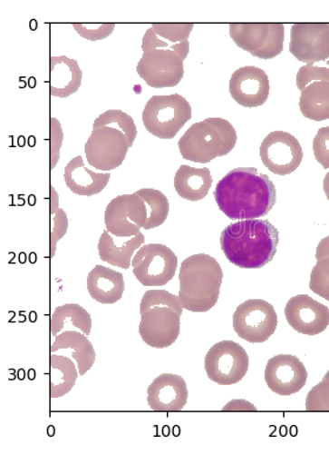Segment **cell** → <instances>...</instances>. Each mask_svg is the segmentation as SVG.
I'll use <instances>...</instances> for the list:
<instances>
[{
	"instance_id": "1",
	"label": "cell",
	"mask_w": 329,
	"mask_h": 465,
	"mask_svg": "<svg viewBox=\"0 0 329 465\" xmlns=\"http://www.w3.org/2000/svg\"><path fill=\"white\" fill-rule=\"evenodd\" d=\"M213 194L218 208L232 221L259 220L276 203V185L256 168L229 171L218 182Z\"/></svg>"
},
{
	"instance_id": "2",
	"label": "cell",
	"mask_w": 329,
	"mask_h": 465,
	"mask_svg": "<svg viewBox=\"0 0 329 465\" xmlns=\"http://www.w3.org/2000/svg\"><path fill=\"white\" fill-rule=\"evenodd\" d=\"M279 232L267 220L237 221L224 229L221 250L240 269H261L275 258Z\"/></svg>"
},
{
	"instance_id": "3",
	"label": "cell",
	"mask_w": 329,
	"mask_h": 465,
	"mask_svg": "<svg viewBox=\"0 0 329 465\" xmlns=\"http://www.w3.org/2000/svg\"><path fill=\"white\" fill-rule=\"evenodd\" d=\"M224 272L208 253L192 254L182 262L179 272V300L184 310L208 312L219 301Z\"/></svg>"
},
{
	"instance_id": "4",
	"label": "cell",
	"mask_w": 329,
	"mask_h": 465,
	"mask_svg": "<svg viewBox=\"0 0 329 465\" xmlns=\"http://www.w3.org/2000/svg\"><path fill=\"white\" fill-rule=\"evenodd\" d=\"M237 130L224 118H208L193 124L178 142L181 157L193 163H208L224 157L236 148Z\"/></svg>"
},
{
	"instance_id": "5",
	"label": "cell",
	"mask_w": 329,
	"mask_h": 465,
	"mask_svg": "<svg viewBox=\"0 0 329 465\" xmlns=\"http://www.w3.org/2000/svg\"><path fill=\"white\" fill-rule=\"evenodd\" d=\"M145 129L160 139H173L192 119V106L179 94L153 95L141 114Z\"/></svg>"
},
{
	"instance_id": "6",
	"label": "cell",
	"mask_w": 329,
	"mask_h": 465,
	"mask_svg": "<svg viewBox=\"0 0 329 465\" xmlns=\"http://www.w3.org/2000/svg\"><path fill=\"white\" fill-rule=\"evenodd\" d=\"M229 35L237 47L253 57L273 59L284 51V24H229Z\"/></svg>"
},
{
	"instance_id": "7",
	"label": "cell",
	"mask_w": 329,
	"mask_h": 465,
	"mask_svg": "<svg viewBox=\"0 0 329 465\" xmlns=\"http://www.w3.org/2000/svg\"><path fill=\"white\" fill-rule=\"evenodd\" d=\"M247 351L234 341L214 344L205 356V371L209 380L219 385L237 384L247 375Z\"/></svg>"
},
{
	"instance_id": "8",
	"label": "cell",
	"mask_w": 329,
	"mask_h": 465,
	"mask_svg": "<svg viewBox=\"0 0 329 465\" xmlns=\"http://www.w3.org/2000/svg\"><path fill=\"white\" fill-rule=\"evenodd\" d=\"M276 328V309L264 300L245 301L233 313L234 331L248 343H264L275 335Z\"/></svg>"
},
{
	"instance_id": "9",
	"label": "cell",
	"mask_w": 329,
	"mask_h": 465,
	"mask_svg": "<svg viewBox=\"0 0 329 465\" xmlns=\"http://www.w3.org/2000/svg\"><path fill=\"white\" fill-rule=\"evenodd\" d=\"M178 257L164 244H144L132 260L133 275L144 286H164L176 276Z\"/></svg>"
},
{
	"instance_id": "10",
	"label": "cell",
	"mask_w": 329,
	"mask_h": 465,
	"mask_svg": "<svg viewBox=\"0 0 329 465\" xmlns=\"http://www.w3.org/2000/svg\"><path fill=\"white\" fill-rule=\"evenodd\" d=\"M131 148L129 139L121 131L99 126L85 143V156L92 168L110 173L124 163Z\"/></svg>"
},
{
	"instance_id": "11",
	"label": "cell",
	"mask_w": 329,
	"mask_h": 465,
	"mask_svg": "<svg viewBox=\"0 0 329 465\" xmlns=\"http://www.w3.org/2000/svg\"><path fill=\"white\" fill-rule=\"evenodd\" d=\"M184 55L170 50H150L137 65L139 77L154 89L174 87L184 78Z\"/></svg>"
},
{
	"instance_id": "12",
	"label": "cell",
	"mask_w": 329,
	"mask_h": 465,
	"mask_svg": "<svg viewBox=\"0 0 329 465\" xmlns=\"http://www.w3.org/2000/svg\"><path fill=\"white\" fill-rule=\"evenodd\" d=\"M148 222V208L140 197L121 194L113 198L105 210L107 232L114 237L130 238L141 233Z\"/></svg>"
},
{
	"instance_id": "13",
	"label": "cell",
	"mask_w": 329,
	"mask_h": 465,
	"mask_svg": "<svg viewBox=\"0 0 329 465\" xmlns=\"http://www.w3.org/2000/svg\"><path fill=\"white\" fill-rule=\"evenodd\" d=\"M263 164L277 176H288L299 168L304 151L297 139L286 131H273L260 145Z\"/></svg>"
},
{
	"instance_id": "14",
	"label": "cell",
	"mask_w": 329,
	"mask_h": 465,
	"mask_svg": "<svg viewBox=\"0 0 329 465\" xmlns=\"http://www.w3.org/2000/svg\"><path fill=\"white\" fill-rule=\"evenodd\" d=\"M139 335L154 349L169 348L180 335V315L170 307H153L140 313Z\"/></svg>"
},
{
	"instance_id": "15",
	"label": "cell",
	"mask_w": 329,
	"mask_h": 465,
	"mask_svg": "<svg viewBox=\"0 0 329 465\" xmlns=\"http://www.w3.org/2000/svg\"><path fill=\"white\" fill-rule=\"evenodd\" d=\"M289 53L301 63L327 62L329 24H293Z\"/></svg>"
},
{
	"instance_id": "16",
	"label": "cell",
	"mask_w": 329,
	"mask_h": 465,
	"mask_svg": "<svg viewBox=\"0 0 329 465\" xmlns=\"http://www.w3.org/2000/svg\"><path fill=\"white\" fill-rule=\"evenodd\" d=\"M307 380V369L296 356L277 355L266 365V384L276 395H295L306 385Z\"/></svg>"
},
{
	"instance_id": "17",
	"label": "cell",
	"mask_w": 329,
	"mask_h": 465,
	"mask_svg": "<svg viewBox=\"0 0 329 465\" xmlns=\"http://www.w3.org/2000/svg\"><path fill=\"white\" fill-rule=\"evenodd\" d=\"M289 327L301 335L316 336L329 325V309L308 295L292 297L285 307Z\"/></svg>"
},
{
	"instance_id": "18",
	"label": "cell",
	"mask_w": 329,
	"mask_h": 465,
	"mask_svg": "<svg viewBox=\"0 0 329 465\" xmlns=\"http://www.w3.org/2000/svg\"><path fill=\"white\" fill-rule=\"evenodd\" d=\"M269 91L268 75L260 67H240L229 79V94L233 101L248 109L263 106L267 102Z\"/></svg>"
},
{
	"instance_id": "19",
	"label": "cell",
	"mask_w": 329,
	"mask_h": 465,
	"mask_svg": "<svg viewBox=\"0 0 329 465\" xmlns=\"http://www.w3.org/2000/svg\"><path fill=\"white\" fill-rule=\"evenodd\" d=\"M188 401V384L174 373H162L148 388V403L154 411H181Z\"/></svg>"
},
{
	"instance_id": "20",
	"label": "cell",
	"mask_w": 329,
	"mask_h": 465,
	"mask_svg": "<svg viewBox=\"0 0 329 465\" xmlns=\"http://www.w3.org/2000/svg\"><path fill=\"white\" fill-rule=\"evenodd\" d=\"M194 24H152L142 38V53L150 50H170L189 57V35Z\"/></svg>"
},
{
	"instance_id": "21",
	"label": "cell",
	"mask_w": 329,
	"mask_h": 465,
	"mask_svg": "<svg viewBox=\"0 0 329 465\" xmlns=\"http://www.w3.org/2000/svg\"><path fill=\"white\" fill-rule=\"evenodd\" d=\"M64 180L71 193L78 196L92 197L106 188L111 173H94L87 169L84 159L77 156L65 166Z\"/></svg>"
},
{
	"instance_id": "22",
	"label": "cell",
	"mask_w": 329,
	"mask_h": 465,
	"mask_svg": "<svg viewBox=\"0 0 329 465\" xmlns=\"http://www.w3.org/2000/svg\"><path fill=\"white\" fill-rule=\"evenodd\" d=\"M87 292L98 303H117L125 292L124 276L104 265H96L87 276Z\"/></svg>"
},
{
	"instance_id": "23",
	"label": "cell",
	"mask_w": 329,
	"mask_h": 465,
	"mask_svg": "<svg viewBox=\"0 0 329 465\" xmlns=\"http://www.w3.org/2000/svg\"><path fill=\"white\" fill-rule=\"evenodd\" d=\"M82 81V71L75 59L58 55L50 59V94L53 97L67 98L78 93Z\"/></svg>"
},
{
	"instance_id": "24",
	"label": "cell",
	"mask_w": 329,
	"mask_h": 465,
	"mask_svg": "<svg viewBox=\"0 0 329 465\" xmlns=\"http://www.w3.org/2000/svg\"><path fill=\"white\" fill-rule=\"evenodd\" d=\"M59 350H66L70 353L71 359L77 364L81 376H85L96 361V351L92 343L84 333L75 330H66L55 337L51 345V353H55Z\"/></svg>"
},
{
	"instance_id": "25",
	"label": "cell",
	"mask_w": 329,
	"mask_h": 465,
	"mask_svg": "<svg viewBox=\"0 0 329 465\" xmlns=\"http://www.w3.org/2000/svg\"><path fill=\"white\" fill-rule=\"evenodd\" d=\"M117 238V237H116ZM107 230L99 238L98 252L102 262L113 266L128 270L132 265L134 254L145 243V236L142 233L128 238L126 242H119Z\"/></svg>"
},
{
	"instance_id": "26",
	"label": "cell",
	"mask_w": 329,
	"mask_h": 465,
	"mask_svg": "<svg viewBox=\"0 0 329 465\" xmlns=\"http://www.w3.org/2000/svg\"><path fill=\"white\" fill-rule=\"evenodd\" d=\"M212 184L211 171L208 168L198 169L189 165H181L174 176V189L178 196L189 202L204 200Z\"/></svg>"
},
{
	"instance_id": "27",
	"label": "cell",
	"mask_w": 329,
	"mask_h": 465,
	"mask_svg": "<svg viewBox=\"0 0 329 465\" xmlns=\"http://www.w3.org/2000/svg\"><path fill=\"white\" fill-rule=\"evenodd\" d=\"M79 375L78 367L69 357L51 353L50 357V396L61 399L73 391Z\"/></svg>"
},
{
	"instance_id": "28",
	"label": "cell",
	"mask_w": 329,
	"mask_h": 465,
	"mask_svg": "<svg viewBox=\"0 0 329 465\" xmlns=\"http://www.w3.org/2000/svg\"><path fill=\"white\" fill-rule=\"evenodd\" d=\"M299 107L303 116L311 121L329 119V83L315 82L301 91Z\"/></svg>"
},
{
	"instance_id": "29",
	"label": "cell",
	"mask_w": 329,
	"mask_h": 465,
	"mask_svg": "<svg viewBox=\"0 0 329 465\" xmlns=\"http://www.w3.org/2000/svg\"><path fill=\"white\" fill-rule=\"evenodd\" d=\"M69 324L87 337L92 331V317L79 304H64L54 310L51 315V335L57 337L67 329Z\"/></svg>"
},
{
	"instance_id": "30",
	"label": "cell",
	"mask_w": 329,
	"mask_h": 465,
	"mask_svg": "<svg viewBox=\"0 0 329 465\" xmlns=\"http://www.w3.org/2000/svg\"><path fill=\"white\" fill-rule=\"evenodd\" d=\"M145 202L148 208V222L145 230L160 228L168 220L169 214V202L168 197L156 189H141L134 193Z\"/></svg>"
},
{
	"instance_id": "31",
	"label": "cell",
	"mask_w": 329,
	"mask_h": 465,
	"mask_svg": "<svg viewBox=\"0 0 329 465\" xmlns=\"http://www.w3.org/2000/svg\"><path fill=\"white\" fill-rule=\"evenodd\" d=\"M99 126H110L121 131L129 139L131 146H133L137 139L138 130L134 119L121 110H109L102 114L93 123V129Z\"/></svg>"
},
{
	"instance_id": "32",
	"label": "cell",
	"mask_w": 329,
	"mask_h": 465,
	"mask_svg": "<svg viewBox=\"0 0 329 465\" xmlns=\"http://www.w3.org/2000/svg\"><path fill=\"white\" fill-rule=\"evenodd\" d=\"M51 258L54 257L57 243L65 236L69 229V218L65 210L59 208V196L57 191L51 186Z\"/></svg>"
},
{
	"instance_id": "33",
	"label": "cell",
	"mask_w": 329,
	"mask_h": 465,
	"mask_svg": "<svg viewBox=\"0 0 329 465\" xmlns=\"http://www.w3.org/2000/svg\"><path fill=\"white\" fill-rule=\"evenodd\" d=\"M153 307H170L182 315L184 308L180 303L179 296L173 295L166 290H148L140 302V313Z\"/></svg>"
},
{
	"instance_id": "34",
	"label": "cell",
	"mask_w": 329,
	"mask_h": 465,
	"mask_svg": "<svg viewBox=\"0 0 329 465\" xmlns=\"http://www.w3.org/2000/svg\"><path fill=\"white\" fill-rule=\"evenodd\" d=\"M309 289L329 302V257L316 261L311 272Z\"/></svg>"
},
{
	"instance_id": "35",
	"label": "cell",
	"mask_w": 329,
	"mask_h": 465,
	"mask_svg": "<svg viewBox=\"0 0 329 465\" xmlns=\"http://www.w3.org/2000/svg\"><path fill=\"white\" fill-rule=\"evenodd\" d=\"M307 411H329V371L306 397Z\"/></svg>"
},
{
	"instance_id": "36",
	"label": "cell",
	"mask_w": 329,
	"mask_h": 465,
	"mask_svg": "<svg viewBox=\"0 0 329 465\" xmlns=\"http://www.w3.org/2000/svg\"><path fill=\"white\" fill-rule=\"evenodd\" d=\"M73 29L87 41H104L113 34L116 24H73Z\"/></svg>"
},
{
	"instance_id": "37",
	"label": "cell",
	"mask_w": 329,
	"mask_h": 465,
	"mask_svg": "<svg viewBox=\"0 0 329 465\" xmlns=\"http://www.w3.org/2000/svg\"><path fill=\"white\" fill-rule=\"evenodd\" d=\"M315 82L329 83L328 67H319L306 64L301 66L296 74V86L300 91H304L309 84Z\"/></svg>"
},
{
	"instance_id": "38",
	"label": "cell",
	"mask_w": 329,
	"mask_h": 465,
	"mask_svg": "<svg viewBox=\"0 0 329 465\" xmlns=\"http://www.w3.org/2000/svg\"><path fill=\"white\" fill-rule=\"evenodd\" d=\"M313 153L324 169H329V126L321 127L313 139Z\"/></svg>"
},
{
	"instance_id": "39",
	"label": "cell",
	"mask_w": 329,
	"mask_h": 465,
	"mask_svg": "<svg viewBox=\"0 0 329 465\" xmlns=\"http://www.w3.org/2000/svg\"><path fill=\"white\" fill-rule=\"evenodd\" d=\"M63 134L61 123L57 118H51L50 148H51V170L55 168L59 158H61V149L63 145Z\"/></svg>"
},
{
	"instance_id": "40",
	"label": "cell",
	"mask_w": 329,
	"mask_h": 465,
	"mask_svg": "<svg viewBox=\"0 0 329 465\" xmlns=\"http://www.w3.org/2000/svg\"><path fill=\"white\" fill-rule=\"evenodd\" d=\"M224 411H256V405L249 403L245 400H233L231 402L225 405Z\"/></svg>"
},
{
	"instance_id": "41",
	"label": "cell",
	"mask_w": 329,
	"mask_h": 465,
	"mask_svg": "<svg viewBox=\"0 0 329 465\" xmlns=\"http://www.w3.org/2000/svg\"><path fill=\"white\" fill-rule=\"evenodd\" d=\"M329 257V236L323 238L318 246H316V261L324 260Z\"/></svg>"
},
{
	"instance_id": "42",
	"label": "cell",
	"mask_w": 329,
	"mask_h": 465,
	"mask_svg": "<svg viewBox=\"0 0 329 465\" xmlns=\"http://www.w3.org/2000/svg\"><path fill=\"white\" fill-rule=\"evenodd\" d=\"M324 191L326 194L327 200L329 201V173L324 178Z\"/></svg>"
},
{
	"instance_id": "43",
	"label": "cell",
	"mask_w": 329,
	"mask_h": 465,
	"mask_svg": "<svg viewBox=\"0 0 329 465\" xmlns=\"http://www.w3.org/2000/svg\"><path fill=\"white\" fill-rule=\"evenodd\" d=\"M30 139H31V145H33V146H34V137H31Z\"/></svg>"
},
{
	"instance_id": "44",
	"label": "cell",
	"mask_w": 329,
	"mask_h": 465,
	"mask_svg": "<svg viewBox=\"0 0 329 465\" xmlns=\"http://www.w3.org/2000/svg\"><path fill=\"white\" fill-rule=\"evenodd\" d=\"M326 64H328V65H329V59H328V61L326 62Z\"/></svg>"
}]
</instances>
